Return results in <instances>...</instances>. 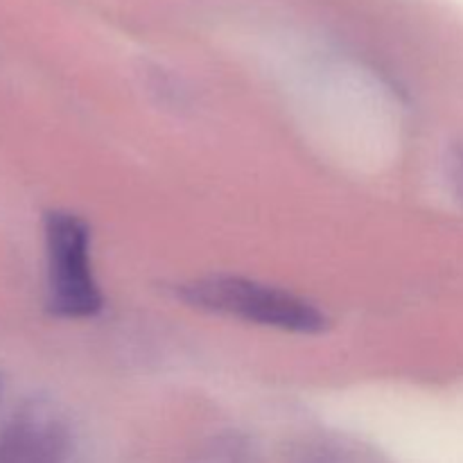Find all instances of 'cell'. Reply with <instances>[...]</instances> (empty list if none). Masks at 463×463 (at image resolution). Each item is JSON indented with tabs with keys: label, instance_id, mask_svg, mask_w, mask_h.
Returning <instances> with one entry per match:
<instances>
[{
	"label": "cell",
	"instance_id": "7a4b0ae2",
	"mask_svg": "<svg viewBox=\"0 0 463 463\" xmlns=\"http://www.w3.org/2000/svg\"><path fill=\"white\" fill-rule=\"evenodd\" d=\"M48 303L54 315L86 319L102 310V294L90 265V231L72 213L45 217Z\"/></svg>",
	"mask_w": 463,
	"mask_h": 463
},
{
	"label": "cell",
	"instance_id": "3957f363",
	"mask_svg": "<svg viewBox=\"0 0 463 463\" xmlns=\"http://www.w3.org/2000/svg\"><path fill=\"white\" fill-rule=\"evenodd\" d=\"M71 432L50 402H27L0 432V463H66Z\"/></svg>",
	"mask_w": 463,
	"mask_h": 463
},
{
	"label": "cell",
	"instance_id": "5b68a950",
	"mask_svg": "<svg viewBox=\"0 0 463 463\" xmlns=\"http://www.w3.org/2000/svg\"><path fill=\"white\" fill-rule=\"evenodd\" d=\"M301 463H351L346 459V457L342 455L339 450H335V448H315V450L307 452L306 457H303Z\"/></svg>",
	"mask_w": 463,
	"mask_h": 463
},
{
	"label": "cell",
	"instance_id": "6da1fadb",
	"mask_svg": "<svg viewBox=\"0 0 463 463\" xmlns=\"http://www.w3.org/2000/svg\"><path fill=\"white\" fill-rule=\"evenodd\" d=\"M181 298L199 310L269 326L285 333L312 335L326 328V315L292 292L231 274L194 279L179 288Z\"/></svg>",
	"mask_w": 463,
	"mask_h": 463
},
{
	"label": "cell",
	"instance_id": "277c9868",
	"mask_svg": "<svg viewBox=\"0 0 463 463\" xmlns=\"http://www.w3.org/2000/svg\"><path fill=\"white\" fill-rule=\"evenodd\" d=\"M249 441L238 432H220L199 443L185 463H247Z\"/></svg>",
	"mask_w": 463,
	"mask_h": 463
}]
</instances>
